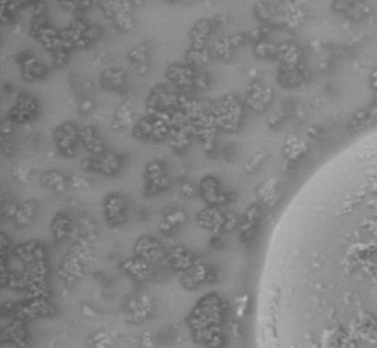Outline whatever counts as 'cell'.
I'll return each instance as SVG.
<instances>
[{
  "mask_svg": "<svg viewBox=\"0 0 377 348\" xmlns=\"http://www.w3.org/2000/svg\"><path fill=\"white\" fill-rule=\"evenodd\" d=\"M268 320L270 348H377V193L282 264Z\"/></svg>",
  "mask_w": 377,
  "mask_h": 348,
  "instance_id": "6da1fadb",
  "label": "cell"
},
{
  "mask_svg": "<svg viewBox=\"0 0 377 348\" xmlns=\"http://www.w3.org/2000/svg\"><path fill=\"white\" fill-rule=\"evenodd\" d=\"M152 313V299L148 295L132 297L126 307L127 321L132 323H140L148 320Z\"/></svg>",
  "mask_w": 377,
  "mask_h": 348,
  "instance_id": "7a4b0ae2",
  "label": "cell"
},
{
  "mask_svg": "<svg viewBox=\"0 0 377 348\" xmlns=\"http://www.w3.org/2000/svg\"><path fill=\"white\" fill-rule=\"evenodd\" d=\"M120 271L127 276L132 280L136 282H144L146 281L150 274H151V269H150L148 262L144 261L138 257H132L122 261L120 263Z\"/></svg>",
  "mask_w": 377,
  "mask_h": 348,
  "instance_id": "3957f363",
  "label": "cell"
},
{
  "mask_svg": "<svg viewBox=\"0 0 377 348\" xmlns=\"http://www.w3.org/2000/svg\"><path fill=\"white\" fill-rule=\"evenodd\" d=\"M166 260L169 261L171 267L177 271H184L186 272L187 270H190L192 265L196 263V256L187 251L182 246H176L171 248L166 252Z\"/></svg>",
  "mask_w": 377,
  "mask_h": 348,
  "instance_id": "277c9868",
  "label": "cell"
},
{
  "mask_svg": "<svg viewBox=\"0 0 377 348\" xmlns=\"http://www.w3.org/2000/svg\"><path fill=\"white\" fill-rule=\"evenodd\" d=\"M134 253L136 257L146 262L158 260V257L162 256L158 240L150 237V236H143V237L137 239L134 246Z\"/></svg>",
  "mask_w": 377,
  "mask_h": 348,
  "instance_id": "5b68a950",
  "label": "cell"
},
{
  "mask_svg": "<svg viewBox=\"0 0 377 348\" xmlns=\"http://www.w3.org/2000/svg\"><path fill=\"white\" fill-rule=\"evenodd\" d=\"M208 271L204 263L200 259L196 261V263L192 267L184 272V276L182 278V283L186 289H194L197 287L204 285V282L208 280Z\"/></svg>",
  "mask_w": 377,
  "mask_h": 348,
  "instance_id": "8992f818",
  "label": "cell"
},
{
  "mask_svg": "<svg viewBox=\"0 0 377 348\" xmlns=\"http://www.w3.org/2000/svg\"><path fill=\"white\" fill-rule=\"evenodd\" d=\"M104 217L111 227L120 225L124 221V201L118 195H109L104 203Z\"/></svg>",
  "mask_w": 377,
  "mask_h": 348,
  "instance_id": "52a82bcc",
  "label": "cell"
},
{
  "mask_svg": "<svg viewBox=\"0 0 377 348\" xmlns=\"http://www.w3.org/2000/svg\"><path fill=\"white\" fill-rule=\"evenodd\" d=\"M197 222L205 229L218 231L224 223V219L216 208L208 207L197 214Z\"/></svg>",
  "mask_w": 377,
  "mask_h": 348,
  "instance_id": "ba28073f",
  "label": "cell"
},
{
  "mask_svg": "<svg viewBox=\"0 0 377 348\" xmlns=\"http://www.w3.org/2000/svg\"><path fill=\"white\" fill-rule=\"evenodd\" d=\"M186 220H187L186 214L185 212L182 211V210L171 211V210L169 209V211L164 214V219H162L160 225H158V228H160L162 233L168 234L174 228V227L186 222Z\"/></svg>",
  "mask_w": 377,
  "mask_h": 348,
  "instance_id": "9c48e42d",
  "label": "cell"
},
{
  "mask_svg": "<svg viewBox=\"0 0 377 348\" xmlns=\"http://www.w3.org/2000/svg\"><path fill=\"white\" fill-rule=\"evenodd\" d=\"M70 219L68 218L66 214L58 213L57 216L54 217L52 223H51V231H52L54 239L59 240V242L65 239L67 237V235L70 234Z\"/></svg>",
  "mask_w": 377,
  "mask_h": 348,
  "instance_id": "30bf717a",
  "label": "cell"
},
{
  "mask_svg": "<svg viewBox=\"0 0 377 348\" xmlns=\"http://www.w3.org/2000/svg\"><path fill=\"white\" fill-rule=\"evenodd\" d=\"M100 33L101 31L98 27H90L86 31L83 32V38L88 39V40H93V39H96L100 36Z\"/></svg>",
  "mask_w": 377,
  "mask_h": 348,
  "instance_id": "8fae6325",
  "label": "cell"
},
{
  "mask_svg": "<svg viewBox=\"0 0 377 348\" xmlns=\"http://www.w3.org/2000/svg\"><path fill=\"white\" fill-rule=\"evenodd\" d=\"M60 127L62 128V131L70 137L72 141H74L76 139V130L70 123H67V122L64 123Z\"/></svg>",
  "mask_w": 377,
  "mask_h": 348,
  "instance_id": "7c38bea8",
  "label": "cell"
},
{
  "mask_svg": "<svg viewBox=\"0 0 377 348\" xmlns=\"http://www.w3.org/2000/svg\"><path fill=\"white\" fill-rule=\"evenodd\" d=\"M104 158L106 159V160H108V165L111 167V168H112L114 171L118 170V168H119V161H118V159L114 156V154L106 153Z\"/></svg>",
  "mask_w": 377,
  "mask_h": 348,
  "instance_id": "4fadbf2b",
  "label": "cell"
},
{
  "mask_svg": "<svg viewBox=\"0 0 377 348\" xmlns=\"http://www.w3.org/2000/svg\"><path fill=\"white\" fill-rule=\"evenodd\" d=\"M31 72L33 73L34 76H36V77H42V76L44 75L46 68H44V65H42V64L38 63L36 65L32 68V71H31Z\"/></svg>",
  "mask_w": 377,
  "mask_h": 348,
  "instance_id": "5bb4252c",
  "label": "cell"
},
{
  "mask_svg": "<svg viewBox=\"0 0 377 348\" xmlns=\"http://www.w3.org/2000/svg\"><path fill=\"white\" fill-rule=\"evenodd\" d=\"M156 171H164L162 170V167L158 162H151L148 163L146 167V173L151 174V173H156Z\"/></svg>",
  "mask_w": 377,
  "mask_h": 348,
  "instance_id": "9a60e30c",
  "label": "cell"
},
{
  "mask_svg": "<svg viewBox=\"0 0 377 348\" xmlns=\"http://www.w3.org/2000/svg\"><path fill=\"white\" fill-rule=\"evenodd\" d=\"M182 191L186 196H192L194 193V187H192L188 182H184L182 185Z\"/></svg>",
  "mask_w": 377,
  "mask_h": 348,
  "instance_id": "2e32d148",
  "label": "cell"
},
{
  "mask_svg": "<svg viewBox=\"0 0 377 348\" xmlns=\"http://www.w3.org/2000/svg\"><path fill=\"white\" fill-rule=\"evenodd\" d=\"M50 175H51V178H52L54 182L56 184H59V183H65L66 182V178L64 177V176L62 174L57 173V171H50Z\"/></svg>",
  "mask_w": 377,
  "mask_h": 348,
  "instance_id": "e0dca14e",
  "label": "cell"
},
{
  "mask_svg": "<svg viewBox=\"0 0 377 348\" xmlns=\"http://www.w3.org/2000/svg\"><path fill=\"white\" fill-rule=\"evenodd\" d=\"M132 134H134V136L136 137V139H138V140H145L148 137L146 135L144 134V132H143L142 128H140L138 125H137V124H136V126L134 127V130H132Z\"/></svg>",
  "mask_w": 377,
  "mask_h": 348,
  "instance_id": "ac0fdd59",
  "label": "cell"
},
{
  "mask_svg": "<svg viewBox=\"0 0 377 348\" xmlns=\"http://www.w3.org/2000/svg\"><path fill=\"white\" fill-rule=\"evenodd\" d=\"M72 28H76L77 30H80V31H82V32H85V31H86V30L88 29V25L85 24V23L83 22V21H80V20H75L74 22H72Z\"/></svg>",
  "mask_w": 377,
  "mask_h": 348,
  "instance_id": "d6986e66",
  "label": "cell"
},
{
  "mask_svg": "<svg viewBox=\"0 0 377 348\" xmlns=\"http://www.w3.org/2000/svg\"><path fill=\"white\" fill-rule=\"evenodd\" d=\"M203 46H204V40H203V39H200V38L194 39V44H192V48H194V50L202 51Z\"/></svg>",
  "mask_w": 377,
  "mask_h": 348,
  "instance_id": "ffe728a7",
  "label": "cell"
},
{
  "mask_svg": "<svg viewBox=\"0 0 377 348\" xmlns=\"http://www.w3.org/2000/svg\"><path fill=\"white\" fill-rule=\"evenodd\" d=\"M57 143H58L59 149H60L62 151V150H66L68 148H72V141H70V140H62V141L57 142Z\"/></svg>",
  "mask_w": 377,
  "mask_h": 348,
  "instance_id": "44dd1931",
  "label": "cell"
},
{
  "mask_svg": "<svg viewBox=\"0 0 377 348\" xmlns=\"http://www.w3.org/2000/svg\"><path fill=\"white\" fill-rule=\"evenodd\" d=\"M100 162H101V169H100L101 171H104V173L106 174V175L114 174V170L111 168L109 165H106V163H104L102 160H100Z\"/></svg>",
  "mask_w": 377,
  "mask_h": 348,
  "instance_id": "7402d4cb",
  "label": "cell"
},
{
  "mask_svg": "<svg viewBox=\"0 0 377 348\" xmlns=\"http://www.w3.org/2000/svg\"><path fill=\"white\" fill-rule=\"evenodd\" d=\"M112 74H114V70H112V68H106V70H104V72H102L101 80H109V81H111V79H112Z\"/></svg>",
  "mask_w": 377,
  "mask_h": 348,
  "instance_id": "603a6c76",
  "label": "cell"
},
{
  "mask_svg": "<svg viewBox=\"0 0 377 348\" xmlns=\"http://www.w3.org/2000/svg\"><path fill=\"white\" fill-rule=\"evenodd\" d=\"M92 167H93V160H91V159H84V160H82V162H80V168L82 169L88 170V169H92Z\"/></svg>",
  "mask_w": 377,
  "mask_h": 348,
  "instance_id": "cb8c5ba5",
  "label": "cell"
},
{
  "mask_svg": "<svg viewBox=\"0 0 377 348\" xmlns=\"http://www.w3.org/2000/svg\"><path fill=\"white\" fill-rule=\"evenodd\" d=\"M132 8V4L130 2V0H122V11L127 13V14H130V11Z\"/></svg>",
  "mask_w": 377,
  "mask_h": 348,
  "instance_id": "d4e9b609",
  "label": "cell"
},
{
  "mask_svg": "<svg viewBox=\"0 0 377 348\" xmlns=\"http://www.w3.org/2000/svg\"><path fill=\"white\" fill-rule=\"evenodd\" d=\"M50 180H51L50 171H46V173H44V175H42V177H41V183H42V185L48 186V184H49Z\"/></svg>",
  "mask_w": 377,
  "mask_h": 348,
  "instance_id": "484cf974",
  "label": "cell"
},
{
  "mask_svg": "<svg viewBox=\"0 0 377 348\" xmlns=\"http://www.w3.org/2000/svg\"><path fill=\"white\" fill-rule=\"evenodd\" d=\"M208 27H210V25L208 23V21H200V22L195 25V29L198 30V31L200 32V31H203V30H205V29L208 28Z\"/></svg>",
  "mask_w": 377,
  "mask_h": 348,
  "instance_id": "4316f807",
  "label": "cell"
},
{
  "mask_svg": "<svg viewBox=\"0 0 377 348\" xmlns=\"http://www.w3.org/2000/svg\"><path fill=\"white\" fill-rule=\"evenodd\" d=\"M22 76H23V79L28 80V81H32V80H34V77H36V76H34L33 73L31 71H30V70H24Z\"/></svg>",
  "mask_w": 377,
  "mask_h": 348,
  "instance_id": "83f0119b",
  "label": "cell"
},
{
  "mask_svg": "<svg viewBox=\"0 0 377 348\" xmlns=\"http://www.w3.org/2000/svg\"><path fill=\"white\" fill-rule=\"evenodd\" d=\"M213 137L214 136H211L210 139L204 141V149L206 150V151H210V150H211L213 147Z\"/></svg>",
  "mask_w": 377,
  "mask_h": 348,
  "instance_id": "f1b7e54d",
  "label": "cell"
},
{
  "mask_svg": "<svg viewBox=\"0 0 377 348\" xmlns=\"http://www.w3.org/2000/svg\"><path fill=\"white\" fill-rule=\"evenodd\" d=\"M124 83H125V80H124V77H122V79H116V80L111 81V84H112V87H116V88L122 87Z\"/></svg>",
  "mask_w": 377,
  "mask_h": 348,
  "instance_id": "f546056e",
  "label": "cell"
},
{
  "mask_svg": "<svg viewBox=\"0 0 377 348\" xmlns=\"http://www.w3.org/2000/svg\"><path fill=\"white\" fill-rule=\"evenodd\" d=\"M208 51L206 49H204L200 51V63H208Z\"/></svg>",
  "mask_w": 377,
  "mask_h": 348,
  "instance_id": "4dcf8cb0",
  "label": "cell"
},
{
  "mask_svg": "<svg viewBox=\"0 0 377 348\" xmlns=\"http://www.w3.org/2000/svg\"><path fill=\"white\" fill-rule=\"evenodd\" d=\"M158 190H160V187H158V185H154V184H151L150 183V186L148 187V194H156V193L158 192Z\"/></svg>",
  "mask_w": 377,
  "mask_h": 348,
  "instance_id": "1f68e13d",
  "label": "cell"
},
{
  "mask_svg": "<svg viewBox=\"0 0 377 348\" xmlns=\"http://www.w3.org/2000/svg\"><path fill=\"white\" fill-rule=\"evenodd\" d=\"M74 46H75V44H74V42H72V40L62 41V49H64V50H66V51H67V50H70V49H72Z\"/></svg>",
  "mask_w": 377,
  "mask_h": 348,
  "instance_id": "d6a6232c",
  "label": "cell"
},
{
  "mask_svg": "<svg viewBox=\"0 0 377 348\" xmlns=\"http://www.w3.org/2000/svg\"><path fill=\"white\" fill-rule=\"evenodd\" d=\"M122 77H124V72L122 70H118V68H116V70H114L112 79H111V81L116 80V79H122Z\"/></svg>",
  "mask_w": 377,
  "mask_h": 348,
  "instance_id": "836d02e7",
  "label": "cell"
},
{
  "mask_svg": "<svg viewBox=\"0 0 377 348\" xmlns=\"http://www.w3.org/2000/svg\"><path fill=\"white\" fill-rule=\"evenodd\" d=\"M169 184H170L169 178H166V176H164V177H162L161 180H160V185H158V187H160V190H161V188L168 187V186H169Z\"/></svg>",
  "mask_w": 377,
  "mask_h": 348,
  "instance_id": "e575fe53",
  "label": "cell"
},
{
  "mask_svg": "<svg viewBox=\"0 0 377 348\" xmlns=\"http://www.w3.org/2000/svg\"><path fill=\"white\" fill-rule=\"evenodd\" d=\"M91 101L90 100H84L80 105V110L82 111H88L90 108H91Z\"/></svg>",
  "mask_w": 377,
  "mask_h": 348,
  "instance_id": "d590c367",
  "label": "cell"
},
{
  "mask_svg": "<svg viewBox=\"0 0 377 348\" xmlns=\"http://www.w3.org/2000/svg\"><path fill=\"white\" fill-rule=\"evenodd\" d=\"M178 100H179V105L182 106V105H185V104H186V102L188 101V98L186 97V94L182 93V94H179V97H178Z\"/></svg>",
  "mask_w": 377,
  "mask_h": 348,
  "instance_id": "8d00e7d4",
  "label": "cell"
},
{
  "mask_svg": "<svg viewBox=\"0 0 377 348\" xmlns=\"http://www.w3.org/2000/svg\"><path fill=\"white\" fill-rule=\"evenodd\" d=\"M66 188V184L65 183H59V184H56L54 190L57 191V192H62Z\"/></svg>",
  "mask_w": 377,
  "mask_h": 348,
  "instance_id": "74e56055",
  "label": "cell"
},
{
  "mask_svg": "<svg viewBox=\"0 0 377 348\" xmlns=\"http://www.w3.org/2000/svg\"><path fill=\"white\" fill-rule=\"evenodd\" d=\"M90 41H91V40H88V39L82 38V39H80V41H77L75 45H76L77 47H84V46H86V45L88 44V42H90Z\"/></svg>",
  "mask_w": 377,
  "mask_h": 348,
  "instance_id": "f35d334b",
  "label": "cell"
},
{
  "mask_svg": "<svg viewBox=\"0 0 377 348\" xmlns=\"http://www.w3.org/2000/svg\"><path fill=\"white\" fill-rule=\"evenodd\" d=\"M145 60H146V54H140L136 57L135 62H138L140 64H145Z\"/></svg>",
  "mask_w": 377,
  "mask_h": 348,
  "instance_id": "ab89813d",
  "label": "cell"
},
{
  "mask_svg": "<svg viewBox=\"0 0 377 348\" xmlns=\"http://www.w3.org/2000/svg\"><path fill=\"white\" fill-rule=\"evenodd\" d=\"M77 180H78L80 185L82 187H90V183L88 182V180H85L84 178H80V177H77Z\"/></svg>",
  "mask_w": 377,
  "mask_h": 348,
  "instance_id": "60d3db41",
  "label": "cell"
},
{
  "mask_svg": "<svg viewBox=\"0 0 377 348\" xmlns=\"http://www.w3.org/2000/svg\"><path fill=\"white\" fill-rule=\"evenodd\" d=\"M54 65H56V66H59V67H60V66L64 65V64L66 63V59H62V58H54Z\"/></svg>",
  "mask_w": 377,
  "mask_h": 348,
  "instance_id": "b9f144b4",
  "label": "cell"
},
{
  "mask_svg": "<svg viewBox=\"0 0 377 348\" xmlns=\"http://www.w3.org/2000/svg\"><path fill=\"white\" fill-rule=\"evenodd\" d=\"M62 152L64 154H65V156H68V157L74 156V150H72V148H68V149H66V150H62Z\"/></svg>",
  "mask_w": 377,
  "mask_h": 348,
  "instance_id": "7bdbcfd3",
  "label": "cell"
},
{
  "mask_svg": "<svg viewBox=\"0 0 377 348\" xmlns=\"http://www.w3.org/2000/svg\"><path fill=\"white\" fill-rule=\"evenodd\" d=\"M2 132L5 133V134H8V133L12 132V127L10 124H5V125L2 126Z\"/></svg>",
  "mask_w": 377,
  "mask_h": 348,
  "instance_id": "ee69618b",
  "label": "cell"
},
{
  "mask_svg": "<svg viewBox=\"0 0 377 348\" xmlns=\"http://www.w3.org/2000/svg\"><path fill=\"white\" fill-rule=\"evenodd\" d=\"M146 72H148V65L142 64V65L140 66V74H145Z\"/></svg>",
  "mask_w": 377,
  "mask_h": 348,
  "instance_id": "f6af8a7d",
  "label": "cell"
},
{
  "mask_svg": "<svg viewBox=\"0 0 377 348\" xmlns=\"http://www.w3.org/2000/svg\"><path fill=\"white\" fill-rule=\"evenodd\" d=\"M90 4H91V2H85V0H84V2L77 3V5H82V7H88Z\"/></svg>",
  "mask_w": 377,
  "mask_h": 348,
  "instance_id": "bcb514c9",
  "label": "cell"
}]
</instances>
